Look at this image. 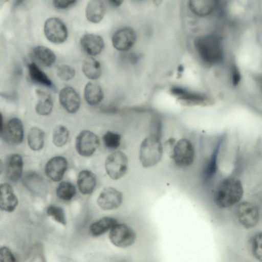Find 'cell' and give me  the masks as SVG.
Returning <instances> with one entry per match:
<instances>
[{
	"mask_svg": "<svg viewBox=\"0 0 262 262\" xmlns=\"http://www.w3.org/2000/svg\"><path fill=\"white\" fill-rule=\"evenodd\" d=\"M136 233L129 226L117 223L111 230L108 237L115 246L125 249L132 246L136 240Z\"/></svg>",
	"mask_w": 262,
	"mask_h": 262,
	"instance_id": "cell-5",
	"label": "cell"
},
{
	"mask_svg": "<svg viewBox=\"0 0 262 262\" xmlns=\"http://www.w3.org/2000/svg\"><path fill=\"white\" fill-rule=\"evenodd\" d=\"M0 206L1 210L11 212L13 211L18 204V199L12 186L7 183L1 185Z\"/></svg>",
	"mask_w": 262,
	"mask_h": 262,
	"instance_id": "cell-17",
	"label": "cell"
},
{
	"mask_svg": "<svg viewBox=\"0 0 262 262\" xmlns=\"http://www.w3.org/2000/svg\"><path fill=\"white\" fill-rule=\"evenodd\" d=\"M67 166V161L64 157H54L47 163L45 172L47 176L51 180L58 182L62 178Z\"/></svg>",
	"mask_w": 262,
	"mask_h": 262,
	"instance_id": "cell-14",
	"label": "cell"
},
{
	"mask_svg": "<svg viewBox=\"0 0 262 262\" xmlns=\"http://www.w3.org/2000/svg\"><path fill=\"white\" fill-rule=\"evenodd\" d=\"M108 2L114 7H118L121 5L123 1L119 0L109 1Z\"/></svg>",
	"mask_w": 262,
	"mask_h": 262,
	"instance_id": "cell-41",
	"label": "cell"
},
{
	"mask_svg": "<svg viewBox=\"0 0 262 262\" xmlns=\"http://www.w3.org/2000/svg\"><path fill=\"white\" fill-rule=\"evenodd\" d=\"M45 133L37 127H32L28 135V143L30 148L35 151L39 150L43 146Z\"/></svg>",
	"mask_w": 262,
	"mask_h": 262,
	"instance_id": "cell-29",
	"label": "cell"
},
{
	"mask_svg": "<svg viewBox=\"0 0 262 262\" xmlns=\"http://www.w3.org/2000/svg\"><path fill=\"white\" fill-rule=\"evenodd\" d=\"M43 30L46 38L54 43H61L68 37L66 25L57 17L47 19L44 24Z\"/></svg>",
	"mask_w": 262,
	"mask_h": 262,
	"instance_id": "cell-8",
	"label": "cell"
},
{
	"mask_svg": "<svg viewBox=\"0 0 262 262\" xmlns=\"http://www.w3.org/2000/svg\"><path fill=\"white\" fill-rule=\"evenodd\" d=\"M0 262H16L14 256L9 249L2 247L0 249Z\"/></svg>",
	"mask_w": 262,
	"mask_h": 262,
	"instance_id": "cell-37",
	"label": "cell"
},
{
	"mask_svg": "<svg viewBox=\"0 0 262 262\" xmlns=\"http://www.w3.org/2000/svg\"><path fill=\"white\" fill-rule=\"evenodd\" d=\"M99 145V140L96 135L89 130H83L76 139V148L78 153L84 157L92 155Z\"/></svg>",
	"mask_w": 262,
	"mask_h": 262,
	"instance_id": "cell-10",
	"label": "cell"
},
{
	"mask_svg": "<svg viewBox=\"0 0 262 262\" xmlns=\"http://www.w3.org/2000/svg\"><path fill=\"white\" fill-rule=\"evenodd\" d=\"M245 186L238 169L222 177L216 183L212 200L216 207L225 209L235 207L245 196Z\"/></svg>",
	"mask_w": 262,
	"mask_h": 262,
	"instance_id": "cell-1",
	"label": "cell"
},
{
	"mask_svg": "<svg viewBox=\"0 0 262 262\" xmlns=\"http://www.w3.org/2000/svg\"><path fill=\"white\" fill-rule=\"evenodd\" d=\"M57 75L61 80L68 81L74 78L75 75V71L70 66L62 64L57 68Z\"/></svg>",
	"mask_w": 262,
	"mask_h": 262,
	"instance_id": "cell-36",
	"label": "cell"
},
{
	"mask_svg": "<svg viewBox=\"0 0 262 262\" xmlns=\"http://www.w3.org/2000/svg\"><path fill=\"white\" fill-rule=\"evenodd\" d=\"M28 73L30 79L35 83L56 90V88L48 76L34 62L28 64Z\"/></svg>",
	"mask_w": 262,
	"mask_h": 262,
	"instance_id": "cell-23",
	"label": "cell"
},
{
	"mask_svg": "<svg viewBox=\"0 0 262 262\" xmlns=\"http://www.w3.org/2000/svg\"><path fill=\"white\" fill-rule=\"evenodd\" d=\"M170 91L180 103L185 106H206L212 104V100L202 94L192 92L177 86L172 88Z\"/></svg>",
	"mask_w": 262,
	"mask_h": 262,
	"instance_id": "cell-9",
	"label": "cell"
},
{
	"mask_svg": "<svg viewBox=\"0 0 262 262\" xmlns=\"http://www.w3.org/2000/svg\"><path fill=\"white\" fill-rule=\"evenodd\" d=\"M170 157L180 167L190 166L194 158V149L191 142L186 138L179 140L176 142Z\"/></svg>",
	"mask_w": 262,
	"mask_h": 262,
	"instance_id": "cell-7",
	"label": "cell"
},
{
	"mask_svg": "<svg viewBox=\"0 0 262 262\" xmlns=\"http://www.w3.org/2000/svg\"><path fill=\"white\" fill-rule=\"evenodd\" d=\"M47 212L56 222L63 225H66L65 214L63 209L57 206L52 205L48 207Z\"/></svg>",
	"mask_w": 262,
	"mask_h": 262,
	"instance_id": "cell-35",
	"label": "cell"
},
{
	"mask_svg": "<svg viewBox=\"0 0 262 262\" xmlns=\"http://www.w3.org/2000/svg\"><path fill=\"white\" fill-rule=\"evenodd\" d=\"M84 96L88 103L91 105H94L102 100L103 92L99 85L90 82L85 86Z\"/></svg>",
	"mask_w": 262,
	"mask_h": 262,
	"instance_id": "cell-25",
	"label": "cell"
},
{
	"mask_svg": "<svg viewBox=\"0 0 262 262\" xmlns=\"http://www.w3.org/2000/svg\"><path fill=\"white\" fill-rule=\"evenodd\" d=\"M103 140L105 146L111 149L119 147L121 143V136L118 133L108 131L104 135Z\"/></svg>",
	"mask_w": 262,
	"mask_h": 262,
	"instance_id": "cell-34",
	"label": "cell"
},
{
	"mask_svg": "<svg viewBox=\"0 0 262 262\" xmlns=\"http://www.w3.org/2000/svg\"><path fill=\"white\" fill-rule=\"evenodd\" d=\"M137 35L135 30L130 27H125L116 31L112 38L114 48L120 51H127L135 45Z\"/></svg>",
	"mask_w": 262,
	"mask_h": 262,
	"instance_id": "cell-11",
	"label": "cell"
},
{
	"mask_svg": "<svg viewBox=\"0 0 262 262\" xmlns=\"http://www.w3.org/2000/svg\"><path fill=\"white\" fill-rule=\"evenodd\" d=\"M36 94L38 97L35 106L36 113L42 116L48 115L51 112L53 106L51 95L40 90H36Z\"/></svg>",
	"mask_w": 262,
	"mask_h": 262,
	"instance_id": "cell-24",
	"label": "cell"
},
{
	"mask_svg": "<svg viewBox=\"0 0 262 262\" xmlns=\"http://www.w3.org/2000/svg\"><path fill=\"white\" fill-rule=\"evenodd\" d=\"M96 184L95 174L88 170L80 172L77 178V185L81 193L83 194H91Z\"/></svg>",
	"mask_w": 262,
	"mask_h": 262,
	"instance_id": "cell-22",
	"label": "cell"
},
{
	"mask_svg": "<svg viewBox=\"0 0 262 262\" xmlns=\"http://www.w3.org/2000/svg\"><path fill=\"white\" fill-rule=\"evenodd\" d=\"M80 45L84 52L91 56L100 54L104 47L102 37L91 33L85 34L81 37Z\"/></svg>",
	"mask_w": 262,
	"mask_h": 262,
	"instance_id": "cell-16",
	"label": "cell"
},
{
	"mask_svg": "<svg viewBox=\"0 0 262 262\" xmlns=\"http://www.w3.org/2000/svg\"><path fill=\"white\" fill-rule=\"evenodd\" d=\"M33 55L40 63L46 67L52 65L56 60V55L50 49L44 46H37L33 49Z\"/></svg>",
	"mask_w": 262,
	"mask_h": 262,
	"instance_id": "cell-28",
	"label": "cell"
},
{
	"mask_svg": "<svg viewBox=\"0 0 262 262\" xmlns=\"http://www.w3.org/2000/svg\"><path fill=\"white\" fill-rule=\"evenodd\" d=\"M223 140H220L207 160L203 170V177L206 182H210L219 171V156Z\"/></svg>",
	"mask_w": 262,
	"mask_h": 262,
	"instance_id": "cell-15",
	"label": "cell"
},
{
	"mask_svg": "<svg viewBox=\"0 0 262 262\" xmlns=\"http://www.w3.org/2000/svg\"><path fill=\"white\" fill-rule=\"evenodd\" d=\"M117 223L113 217H104L91 224L90 232L93 236H98L110 230Z\"/></svg>",
	"mask_w": 262,
	"mask_h": 262,
	"instance_id": "cell-26",
	"label": "cell"
},
{
	"mask_svg": "<svg viewBox=\"0 0 262 262\" xmlns=\"http://www.w3.org/2000/svg\"><path fill=\"white\" fill-rule=\"evenodd\" d=\"M194 45L199 57L206 64L214 65L222 61L223 49L221 41L216 35L199 36L195 39Z\"/></svg>",
	"mask_w": 262,
	"mask_h": 262,
	"instance_id": "cell-2",
	"label": "cell"
},
{
	"mask_svg": "<svg viewBox=\"0 0 262 262\" xmlns=\"http://www.w3.org/2000/svg\"><path fill=\"white\" fill-rule=\"evenodd\" d=\"M105 13V6L101 1L92 0L88 3L85 15L89 21L98 23L103 19Z\"/></svg>",
	"mask_w": 262,
	"mask_h": 262,
	"instance_id": "cell-21",
	"label": "cell"
},
{
	"mask_svg": "<svg viewBox=\"0 0 262 262\" xmlns=\"http://www.w3.org/2000/svg\"><path fill=\"white\" fill-rule=\"evenodd\" d=\"M77 2L76 1L55 0L53 1V6L59 9H64L70 7Z\"/></svg>",
	"mask_w": 262,
	"mask_h": 262,
	"instance_id": "cell-38",
	"label": "cell"
},
{
	"mask_svg": "<svg viewBox=\"0 0 262 262\" xmlns=\"http://www.w3.org/2000/svg\"><path fill=\"white\" fill-rule=\"evenodd\" d=\"M69 137V132L63 125L57 126L53 133V142L57 147H62L66 144Z\"/></svg>",
	"mask_w": 262,
	"mask_h": 262,
	"instance_id": "cell-32",
	"label": "cell"
},
{
	"mask_svg": "<svg viewBox=\"0 0 262 262\" xmlns=\"http://www.w3.org/2000/svg\"><path fill=\"white\" fill-rule=\"evenodd\" d=\"M76 193L75 186L70 182H62L58 186L56 189L57 196L64 201L71 200Z\"/></svg>",
	"mask_w": 262,
	"mask_h": 262,
	"instance_id": "cell-31",
	"label": "cell"
},
{
	"mask_svg": "<svg viewBox=\"0 0 262 262\" xmlns=\"http://www.w3.org/2000/svg\"><path fill=\"white\" fill-rule=\"evenodd\" d=\"M251 249L254 257L262 262V232H257L253 236Z\"/></svg>",
	"mask_w": 262,
	"mask_h": 262,
	"instance_id": "cell-33",
	"label": "cell"
},
{
	"mask_svg": "<svg viewBox=\"0 0 262 262\" xmlns=\"http://www.w3.org/2000/svg\"><path fill=\"white\" fill-rule=\"evenodd\" d=\"M82 70L84 75L91 80L99 78L102 73L100 63L92 57H88L84 59L82 66Z\"/></svg>",
	"mask_w": 262,
	"mask_h": 262,
	"instance_id": "cell-27",
	"label": "cell"
},
{
	"mask_svg": "<svg viewBox=\"0 0 262 262\" xmlns=\"http://www.w3.org/2000/svg\"><path fill=\"white\" fill-rule=\"evenodd\" d=\"M214 0H192L189 2L190 10L199 17H206L210 15L216 7Z\"/></svg>",
	"mask_w": 262,
	"mask_h": 262,
	"instance_id": "cell-20",
	"label": "cell"
},
{
	"mask_svg": "<svg viewBox=\"0 0 262 262\" xmlns=\"http://www.w3.org/2000/svg\"><path fill=\"white\" fill-rule=\"evenodd\" d=\"M105 167L107 174L112 180L120 179L125 174L127 170V156L121 151L113 152L107 157Z\"/></svg>",
	"mask_w": 262,
	"mask_h": 262,
	"instance_id": "cell-6",
	"label": "cell"
},
{
	"mask_svg": "<svg viewBox=\"0 0 262 262\" xmlns=\"http://www.w3.org/2000/svg\"><path fill=\"white\" fill-rule=\"evenodd\" d=\"M24 180L25 186L33 192L38 193L43 188V182L37 173H29Z\"/></svg>",
	"mask_w": 262,
	"mask_h": 262,
	"instance_id": "cell-30",
	"label": "cell"
},
{
	"mask_svg": "<svg viewBox=\"0 0 262 262\" xmlns=\"http://www.w3.org/2000/svg\"><path fill=\"white\" fill-rule=\"evenodd\" d=\"M176 143L175 139L173 138H169L165 142L166 150L169 157L171 156L172 153Z\"/></svg>",
	"mask_w": 262,
	"mask_h": 262,
	"instance_id": "cell-40",
	"label": "cell"
},
{
	"mask_svg": "<svg viewBox=\"0 0 262 262\" xmlns=\"http://www.w3.org/2000/svg\"><path fill=\"white\" fill-rule=\"evenodd\" d=\"M163 147L160 137L150 135L142 141L139 149V160L144 168L156 166L161 160Z\"/></svg>",
	"mask_w": 262,
	"mask_h": 262,
	"instance_id": "cell-3",
	"label": "cell"
},
{
	"mask_svg": "<svg viewBox=\"0 0 262 262\" xmlns=\"http://www.w3.org/2000/svg\"><path fill=\"white\" fill-rule=\"evenodd\" d=\"M231 75L232 83L234 85L236 86L241 80V75L237 67L235 66H233Z\"/></svg>",
	"mask_w": 262,
	"mask_h": 262,
	"instance_id": "cell-39",
	"label": "cell"
},
{
	"mask_svg": "<svg viewBox=\"0 0 262 262\" xmlns=\"http://www.w3.org/2000/svg\"><path fill=\"white\" fill-rule=\"evenodd\" d=\"M59 98L60 104L69 113H75L80 106V96L72 87L62 89L59 92Z\"/></svg>",
	"mask_w": 262,
	"mask_h": 262,
	"instance_id": "cell-13",
	"label": "cell"
},
{
	"mask_svg": "<svg viewBox=\"0 0 262 262\" xmlns=\"http://www.w3.org/2000/svg\"><path fill=\"white\" fill-rule=\"evenodd\" d=\"M6 135L12 143L18 144L24 138V126L20 120L17 118L11 119L6 126Z\"/></svg>",
	"mask_w": 262,
	"mask_h": 262,
	"instance_id": "cell-19",
	"label": "cell"
},
{
	"mask_svg": "<svg viewBox=\"0 0 262 262\" xmlns=\"http://www.w3.org/2000/svg\"><path fill=\"white\" fill-rule=\"evenodd\" d=\"M235 207L236 217L243 227L250 229L257 224L260 219V209L254 198H244Z\"/></svg>",
	"mask_w": 262,
	"mask_h": 262,
	"instance_id": "cell-4",
	"label": "cell"
},
{
	"mask_svg": "<svg viewBox=\"0 0 262 262\" xmlns=\"http://www.w3.org/2000/svg\"><path fill=\"white\" fill-rule=\"evenodd\" d=\"M23 161L18 154L11 155L6 164V176L12 182H17L21 178L23 172Z\"/></svg>",
	"mask_w": 262,
	"mask_h": 262,
	"instance_id": "cell-18",
	"label": "cell"
},
{
	"mask_svg": "<svg viewBox=\"0 0 262 262\" xmlns=\"http://www.w3.org/2000/svg\"><path fill=\"white\" fill-rule=\"evenodd\" d=\"M122 201V192L111 187L104 188L97 199L98 206L103 210L115 209L121 205Z\"/></svg>",
	"mask_w": 262,
	"mask_h": 262,
	"instance_id": "cell-12",
	"label": "cell"
}]
</instances>
